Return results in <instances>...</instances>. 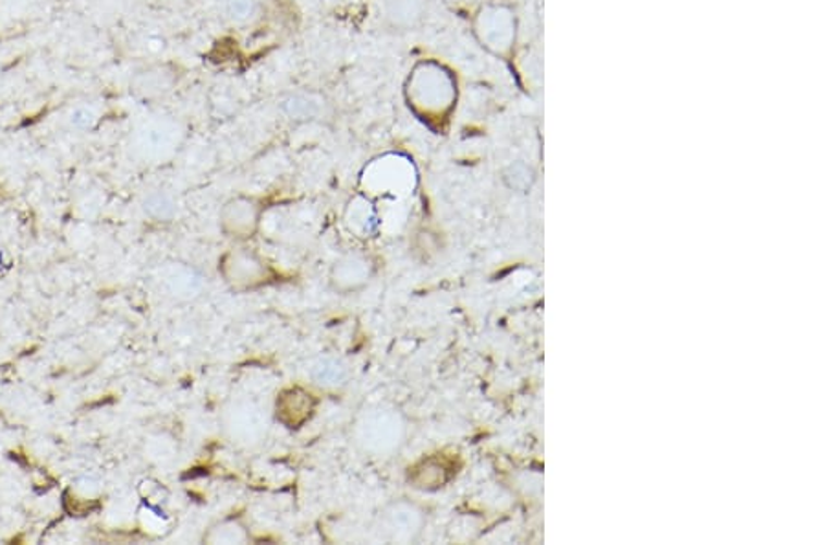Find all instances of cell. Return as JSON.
Returning <instances> with one entry per match:
<instances>
[{"mask_svg": "<svg viewBox=\"0 0 825 545\" xmlns=\"http://www.w3.org/2000/svg\"><path fill=\"white\" fill-rule=\"evenodd\" d=\"M387 15L395 24H408L411 23V19L415 17V10H413L411 0H392Z\"/></svg>", "mask_w": 825, "mask_h": 545, "instance_id": "cell-14", "label": "cell"}, {"mask_svg": "<svg viewBox=\"0 0 825 545\" xmlns=\"http://www.w3.org/2000/svg\"><path fill=\"white\" fill-rule=\"evenodd\" d=\"M259 217L260 209L255 201L246 197L233 198L222 209V227L235 238H252L259 227Z\"/></svg>", "mask_w": 825, "mask_h": 545, "instance_id": "cell-6", "label": "cell"}, {"mask_svg": "<svg viewBox=\"0 0 825 545\" xmlns=\"http://www.w3.org/2000/svg\"><path fill=\"white\" fill-rule=\"evenodd\" d=\"M356 441L365 452L373 456H387L395 448L399 447L400 437H402V423L395 412L373 408L362 413V417L354 428Z\"/></svg>", "mask_w": 825, "mask_h": 545, "instance_id": "cell-2", "label": "cell"}, {"mask_svg": "<svg viewBox=\"0 0 825 545\" xmlns=\"http://www.w3.org/2000/svg\"><path fill=\"white\" fill-rule=\"evenodd\" d=\"M311 377L314 383L324 388H338L345 384L349 372L345 364L338 359H321L312 366Z\"/></svg>", "mask_w": 825, "mask_h": 545, "instance_id": "cell-11", "label": "cell"}, {"mask_svg": "<svg viewBox=\"0 0 825 545\" xmlns=\"http://www.w3.org/2000/svg\"><path fill=\"white\" fill-rule=\"evenodd\" d=\"M453 82L445 70L435 64H421L413 72L408 87L410 101L424 112H442L456 98Z\"/></svg>", "mask_w": 825, "mask_h": 545, "instance_id": "cell-1", "label": "cell"}, {"mask_svg": "<svg viewBox=\"0 0 825 545\" xmlns=\"http://www.w3.org/2000/svg\"><path fill=\"white\" fill-rule=\"evenodd\" d=\"M228 429L239 443H259L266 435V415L252 402H238L228 413Z\"/></svg>", "mask_w": 825, "mask_h": 545, "instance_id": "cell-4", "label": "cell"}, {"mask_svg": "<svg viewBox=\"0 0 825 545\" xmlns=\"http://www.w3.org/2000/svg\"><path fill=\"white\" fill-rule=\"evenodd\" d=\"M174 85H177V72L168 64L150 66V69L139 72L138 76L134 77L133 83H131L134 94L144 99L163 98L166 94L173 90Z\"/></svg>", "mask_w": 825, "mask_h": 545, "instance_id": "cell-8", "label": "cell"}, {"mask_svg": "<svg viewBox=\"0 0 825 545\" xmlns=\"http://www.w3.org/2000/svg\"><path fill=\"white\" fill-rule=\"evenodd\" d=\"M373 276V263L369 257L360 256V254H349L336 262L330 272V281L335 284L336 290L340 292H351L359 290L367 284Z\"/></svg>", "mask_w": 825, "mask_h": 545, "instance_id": "cell-7", "label": "cell"}, {"mask_svg": "<svg viewBox=\"0 0 825 545\" xmlns=\"http://www.w3.org/2000/svg\"><path fill=\"white\" fill-rule=\"evenodd\" d=\"M215 542L220 544H243L248 540V534L239 522H226L214 531Z\"/></svg>", "mask_w": 825, "mask_h": 545, "instance_id": "cell-12", "label": "cell"}, {"mask_svg": "<svg viewBox=\"0 0 825 545\" xmlns=\"http://www.w3.org/2000/svg\"><path fill=\"white\" fill-rule=\"evenodd\" d=\"M222 270L228 283L238 290L254 289L270 278L266 263L255 252L246 249L235 250L230 256H226Z\"/></svg>", "mask_w": 825, "mask_h": 545, "instance_id": "cell-3", "label": "cell"}, {"mask_svg": "<svg viewBox=\"0 0 825 545\" xmlns=\"http://www.w3.org/2000/svg\"><path fill=\"white\" fill-rule=\"evenodd\" d=\"M283 112L294 122H311V120L325 117L327 101L321 94H294L289 99H284Z\"/></svg>", "mask_w": 825, "mask_h": 545, "instance_id": "cell-9", "label": "cell"}, {"mask_svg": "<svg viewBox=\"0 0 825 545\" xmlns=\"http://www.w3.org/2000/svg\"><path fill=\"white\" fill-rule=\"evenodd\" d=\"M257 0H228V13L233 21L244 23L254 17Z\"/></svg>", "mask_w": 825, "mask_h": 545, "instance_id": "cell-13", "label": "cell"}, {"mask_svg": "<svg viewBox=\"0 0 825 545\" xmlns=\"http://www.w3.org/2000/svg\"><path fill=\"white\" fill-rule=\"evenodd\" d=\"M347 225L351 230L359 233L360 238H369V235H375L380 221H378V215L369 203L354 201L349 208V215H347Z\"/></svg>", "mask_w": 825, "mask_h": 545, "instance_id": "cell-10", "label": "cell"}, {"mask_svg": "<svg viewBox=\"0 0 825 545\" xmlns=\"http://www.w3.org/2000/svg\"><path fill=\"white\" fill-rule=\"evenodd\" d=\"M314 408H316V401L305 389H284L276 402V417L287 428L298 429L312 417Z\"/></svg>", "mask_w": 825, "mask_h": 545, "instance_id": "cell-5", "label": "cell"}]
</instances>
